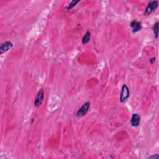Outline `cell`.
I'll return each instance as SVG.
<instances>
[{"label": "cell", "instance_id": "1", "mask_svg": "<svg viewBox=\"0 0 159 159\" xmlns=\"http://www.w3.org/2000/svg\"><path fill=\"white\" fill-rule=\"evenodd\" d=\"M158 2L157 1H152L149 2L145 8L144 15L145 16L150 15L151 13H152L154 11L156 10V9L158 7Z\"/></svg>", "mask_w": 159, "mask_h": 159}, {"label": "cell", "instance_id": "2", "mask_svg": "<svg viewBox=\"0 0 159 159\" xmlns=\"http://www.w3.org/2000/svg\"><path fill=\"white\" fill-rule=\"evenodd\" d=\"M130 96V92L129 88L127 87L126 84H124L122 85L121 93V96H120V101L121 103H125L128 98H129Z\"/></svg>", "mask_w": 159, "mask_h": 159}, {"label": "cell", "instance_id": "3", "mask_svg": "<svg viewBox=\"0 0 159 159\" xmlns=\"http://www.w3.org/2000/svg\"><path fill=\"white\" fill-rule=\"evenodd\" d=\"M90 107V102H86L77 112V117H82L85 115H86L88 110Z\"/></svg>", "mask_w": 159, "mask_h": 159}, {"label": "cell", "instance_id": "4", "mask_svg": "<svg viewBox=\"0 0 159 159\" xmlns=\"http://www.w3.org/2000/svg\"><path fill=\"white\" fill-rule=\"evenodd\" d=\"M44 97V92L42 89H41L37 94V96L34 101V106L36 107H39L40 105H41Z\"/></svg>", "mask_w": 159, "mask_h": 159}, {"label": "cell", "instance_id": "5", "mask_svg": "<svg viewBox=\"0 0 159 159\" xmlns=\"http://www.w3.org/2000/svg\"><path fill=\"white\" fill-rule=\"evenodd\" d=\"M13 47V44L10 41H6L3 43L0 47V54L2 55L3 53L7 52Z\"/></svg>", "mask_w": 159, "mask_h": 159}, {"label": "cell", "instance_id": "6", "mask_svg": "<svg viewBox=\"0 0 159 159\" xmlns=\"http://www.w3.org/2000/svg\"><path fill=\"white\" fill-rule=\"evenodd\" d=\"M140 122V116L138 113H134L132 115L131 120H130V124L133 127H138Z\"/></svg>", "mask_w": 159, "mask_h": 159}, {"label": "cell", "instance_id": "7", "mask_svg": "<svg viewBox=\"0 0 159 159\" xmlns=\"http://www.w3.org/2000/svg\"><path fill=\"white\" fill-rule=\"evenodd\" d=\"M130 27H132L133 32H137L141 30L142 29V25L141 22L138 21L136 19L130 22Z\"/></svg>", "mask_w": 159, "mask_h": 159}, {"label": "cell", "instance_id": "8", "mask_svg": "<svg viewBox=\"0 0 159 159\" xmlns=\"http://www.w3.org/2000/svg\"><path fill=\"white\" fill-rule=\"evenodd\" d=\"M90 39H91V33L90 31H87L82 38V44H87L90 42Z\"/></svg>", "mask_w": 159, "mask_h": 159}, {"label": "cell", "instance_id": "9", "mask_svg": "<svg viewBox=\"0 0 159 159\" xmlns=\"http://www.w3.org/2000/svg\"><path fill=\"white\" fill-rule=\"evenodd\" d=\"M153 31H154L155 37L157 39L158 36V22H157L154 24V27H153Z\"/></svg>", "mask_w": 159, "mask_h": 159}, {"label": "cell", "instance_id": "10", "mask_svg": "<svg viewBox=\"0 0 159 159\" xmlns=\"http://www.w3.org/2000/svg\"><path fill=\"white\" fill-rule=\"evenodd\" d=\"M79 2H80V1H72L69 4V6H68V7L67 8V9L68 10L71 9L73 8V7H75V6H76V4H77L78 3H79Z\"/></svg>", "mask_w": 159, "mask_h": 159}, {"label": "cell", "instance_id": "11", "mask_svg": "<svg viewBox=\"0 0 159 159\" xmlns=\"http://www.w3.org/2000/svg\"><path fill=\"white\" fill-rule=\"evenodd\" d=\"M158 157H159V156H158L157 154H156V155H152V156L149 157V158H158Z\"/></svg>", "mask_w": 159, "mask_h": 159}, {"label": "cell", "instance_id": "12", "mask_svg": "<svg viewBox=\"0 0 159 159\" xmlns=\"http://www.w3.org/2000/svg\"><path fill=\"white\" fill-rule=\"evenodd\" d=\"M155 61V58H152V59H151L150 60V63L151 64H153V63H154V62Z\"/></svg>", "mask_w": 159, "mask_h": 159}]
</instances>
